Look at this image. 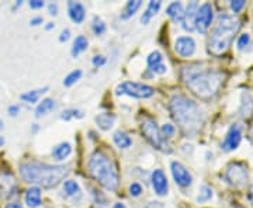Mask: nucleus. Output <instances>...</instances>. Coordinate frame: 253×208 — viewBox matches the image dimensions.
<instances>
[{
  "label": "nucleus",
  "instance_id": "bb28decb",
  "mask_svg": "<svg viewBox=\"0 0 253 208\" xmlns=\"http://www.w3.org/2000/svg\"><path fill=\"white\" fill-rule=\"evenodd\" d=\"M63 190H65V193L68 196L75 197V196H78L81 193V187H79V184L75 180H66L63 183Z\"/></svg>",
  "mask_w": 253,
  "mask_h": 208
},
{
  "label": "nucleus",
  "instance_id": "cd10ccee",
  "mask_svg": "<svg viewBox=\"0 0 253 208\" xmlns=\"http://www.w3.org/2000/svg\"><path fill=\"white\" fill-rule=\"evenodd\" d=\"M212 189L208 187V186H201L199 190V196H197V203L203 204V203H207L210 200L212 199Z\"/></svg>",
  "mask_w": 253,
  "mask_h": 208
},
{
  "label": "nucleus",
  "instance_id": "a18cd8bd",
  "mask_svg": "<svg viewBox=\"0 0 253 208\" xmlns=\"http://www.w3.org/2000/svg\"><path fill=\"white\" fill-rule=\"evenodd\" d=\"M249 200H251V203L253 204V186L251 187V190H249Z\"/></svg>",
  "mask_w": 253,
  "mask_h": 208
},
{
  "label": "nucleus",
  "instance_id": "f3484780",
  "mask_svg": "<svg viewBox=\"0 0 253 208\" xmlns=\"http://www.w3.org/2000/svg\"><path fill=\"white\" fill-rule=\"evenodd\" d=\"M166 14L172 18V21L174 23H183V18H184V7L180 1H173L168 6L166 9Z\"/></svg>",
  "mask_w": 253,
  "mask_h": 208
},
{
  "label": "nucleus",
  "instance_id": "f03ea898",
  "mask_svg": "<svg viewBox=\"0 0 253 208\" xmlns=\"http://www.w3.org/2000/svg\"><path fill=\"white\" fill-rule=\"evenodd\" d=\"M169 109L173 120L184 135L193 138L200 132L206 123V113L194 100L183 94H174L170 99Z\"/></svg>",
  "mask_w": 253,
  "mask_h": 208
},
{
  "label": "nucleus",
  "instance_id": "a211bd4d",
  "mask_svg": "<svg viewBox=\"0 0 253 208\" xmlns=\"http://www.w3.org/2000/svg\"><path fill=\"white\" fill-rule=\"evenodd\" d=\"M26 204L30 208H38L41 206V189L40 187H31L26 191Z\"/></svg>",
  "mask_w": 253,
  "mask_h": 208
},
{
  "label": "nucleus",
  "instance_id": "39448f33",
  "mask_svg": "<svg viewBox=\"0 0 253 208\" xmlns=\"http://www.w3.org/2000/svg\"><path fill=\"white\" fill-rule=\"evenodd\" d=\"M89 172L91 177L109 191L117 190L120 184V176H118L117 167L114 166L113 161L109 156L100 151L93 152L89 159Z\"/></svg>",
  "mask_w": 253,
  "mask_h": 208
},
{
  "label": "nucleus",
  "instance_id": "c9c22d12",
  "mask_svg": "<svg viewBox=\"0 0 253 208\" xmlns=\"http://www.w3.org/2000/svg\"><path fill=\"white\" fill-rule=\"evenodd\" d=\"M141 193H142V186H141L139 183H132V184L129 186V194H131L132 197L141 196Z\"/></svg>",
  "mask_w": 253,
  "mask_h": 208
},
{
  "label": "nucleus",
  "instance_id": "ea45409f",
  "mask_svg": "<svg viewBox=\"0 0 253 208\" xmlns=\"http://www.w3.org/2000/svg\"><path fill=\"white\" fill-rule=\"evenodd\" d=\"M30 7L31 9H41V7H44V1L42 0H31Z\"/></svg>",
  "mask_w": 253,
  "mask_h": 208
},
{
  "label": "nucleus",
  "instance_id": "7ed1b4c3",
  "mask_svg": "<svg viewBox=\"0 0 253 208\" xmlns=\"http://www.w3.org/2000/svg\"><path fill=\"white\" fill-rule=\"evenodd\" d=\"M21 177L30 184H37L45 189L58 186L68 176L69 167L65 165H46L40 162H27L20 165Z\"/></svg>",
  "mask_w": 253,
  "mask_h": 208
},
{
  "label": "nucleus",
  "instance_id": "c756f323",
  "mask_svg": "<svg viewBox=\"0 0 253 208\" xmlns=\"http://www.w3.org/2000/svg\"><path fill=\"white\" fill-rule=\"evenodd\" d=\"M82 78V71L81 69H76V71H73L71 72L65 79H63V86H66V87H69V86H72L75 84L76 82L79 81Z\"/></svg>",
  "mask_w": 253,
  "mask_h": 208
},
{
  "label": "nucleus",
  "instance_id": "4be33fe9",
  "mask_svg": "<svg viewBox=\"0 0 253 208\" xmlns=\"http://www.w3.org/2000/svg\"><path fill=\"white\" fill-rule=\"evenodd\" d=\"M55 100L54 99H44L38 106H37L36 109V117H42V116H46L48 113H51L52 110L55 109Z\"/></svg>",
  "mask_w": 253,
  "mask_h": 208
},
{
  "label": "nucleus",
  "instance_id": "a878e982",
  "mask_svg": "<svg viewBox=\"0 0 253 208\" xmlns=\"http://www.w3.org/2000/svg\"><path fill=\"white\" fill-rule=\"evenodd\" d=\"M141 4H142L141 0H129L126 4V9H124L123 14H121V18H123V20H126V18L132 17L136 11H138V9L141 7Z\"/></svg>",
  "mask_w": 253,
  "mask_h": 208
},
{
  "label": "nucleus",
  "instance_id": "423d86ee",
  "mask_svg": "<svg viewBox=\"0 0 253 208\" xmlns=\"http://www.w3.org/2000/svg\"><path fill=\"white\" fill-rule=\"evenodd\" d=\"M117 96H129L135 99H148L154 96V89L144 83H136V82H124L116 89Z\"/></svg>",
  "mask_w": 253,
  "mask_h": 208
},
{
  "label": "nucleus",
  "instance_id": "a19ab883",
  "mask_svg": "<svg viewBox=\"0 0 253 208\" xmlns=\"http://www.w3.org/2000/svg\"><path fill=\"white\" fill-rule=\"evenodd\" d=\"M48 10H49V14H51V16H56V14H58V4H56V3H51V4L48 6Z\"/></svg>",
  "mask_w": 253,
  "mask_h": 208
},
{
  "label": "nucleus",
  "instance_id": "f257e3e1",
  "mask_svg": "<svg viewBox=\"0 0 253 208\" xmlns=\"http://www.w3.org/2000/svg\"><path fill=\"white\" fill-rule=\"evenodd\" d=\"M181 79L194 96L201 100H211L221 90L225 75L214 68L194 64L181 69Z\"/></svg>",
  "mask_w": 253,
  "mask_h": 208
},
{
  "label": "nucleus",
  "instance_id": "4468645a",
  "mask_svg": "<svg viewBox=\"0 0 253 208\" xmlns=\"http://www.w3.org/2000/svg\"><path fill=\"white\" fill-rule=\"evenodd\" d=\"M200 3L199 1H190L187 4V9L184 10V18H183V28L186 31H194V18H196V13L199 10Z\"/></svg>",
  "mask_w": 253,
  "mask_h": 208
},
{
  "label": "nucleus",
  "instance_id": "2f4dec72",
  "mask_svg": "<svg viewBox=\"0 0 253 208\" xmlns=\"http://www.w3.org/2000/svg\"><path fill=\"white\" fill-rule=\"evenodd\" d=\"M162 61H163V56L159 51H154V52H151L149 56H148V59H146V62H148V66H149V68H152V66H155V65L162 64Z\"/></svg>",
  "mask_w": 253,
  "mask_h": 208
},
{
  "label": "nucleus",
  "instance_id": "6ab92c4d",
  "mask_svg": "<svg viewBox=\"0 0 253 208\" xmlns=\"http://www.w3.org/2000/svg\"><path fill=\"white\" fill-rule=\"evenodd\" d=\"M114 123H116V116L111 114V113H101V114H99V116L96 117V124H97L100 129H103V131H109V129H111L113 125H114Z\"/></svg>",
  "mask_w": 253,
  "mask_h": 208
},
{
  "label": "nucleus",
  "instance_id": "dca6fc26",
  "mask_svg": "<svg viewBox=\"0 0 253 208\" xmlns=\"http://www.w3.org/2000/svg\"><path fill=\"white\" fill-rule=\"evenodd\" d=\"M253 113V96L251 91H242L241 96V104H239V116L248 118L252 116Z\"/></svg>",
  "mask_w": 253,
  "mask_h": 208
},
{
  "label": "nucleus",
  "instance_id": "393cba45",
  "mask_svg": "<svg viewBox=\"0 0 253 208\" xmlns=\"http://www.w3.org/2000/svg\"><path fill=\"white\" fill-rule=\"evenodd\" d=\"M113 139H114V144L117 145L118 148H121V149H126V148H129L132 145L131 138L124 131H117L114 134V136H113Z\"/></svg>",
  "mask_w": 253,
  "mask_h": 208
},
{
  "label": "nucleus",
  "instance_id": "72a5a7b5",
  "mask_svg": "<svg viewBox=\"0 0 253 208\" xmlns=\"http://www.w3.org/2000/svg\"><path fill=\"white\" fill-rule=\"evenodd\" d=\"M176 132V128L172 124H165L162 128H161V134H162L163 138H170L173 136V134Z\"/></svg>",
  "mask_w": 253,
  "mask_h": 208
},
{
  "label": "nucleus",
  "instance_id": "79ce46f5",
  "mask_svg": "<svg viewBox=\"0 0 253 208\" xmlns=\"http://www.w3.org/2000/svg\"><path fill=\"white\" fill-rule=\"evenodd\" d=\"M7 111H9V114L11 117H16L18 114V111H20V107L18 106H10Z\"/></svg>",
  "mask_w": 253,
  "mask_h": 208
},
{
  "label": "nucleus",
  "instance_id": "9d476101",
  "mask_svg": "<svg viewBox=\"0 0 253 208\" xmlns=\"http://www.w3.org/2000/svg\"><path fill=\"white\" fill-rule=\"evenodd\" d=\"M241 141H242V127L239 124H234L228 129L225 138L221 144V149L224 152H232V151L238 149V146L241 145Z\"/></svg>",
  "mask_w": 253,
  "mask_h": 208
},
{
  "label": "nucleus",
  "instance_id": "f704fd0d",
  "mask_svg": "<svg viewBox=\"0 0 253 208\" xmlns=\"http://www.w3.org/2000/svg\"><path fill=\"white\" fill-rule=\"evenodd\" d=\"M245 0H232L231 3H229V6H231V9L234 13H239L241 10L245 7Z\"/></svg>",
  "mask_w": 253,
  "mask_h": 208
},
{
  "label": "nucleus",
  "instance_id": "9b49d317",
  "mask_svg": "<svg viewBox=\"0 0 253 208\" xmlns=\"http://www.w3.org/2000/svg\"><path fill=\"white\" fill-rule=\"evenodd\" d=\"M170 170H172L173 179H174L177 186H180L183 189L191 186V183H193V176L190 174L189 170H187L180 162L170 163Z\"/></svg>",
  "mask_w": 253,
  "mask_h": 208
},
{
  "label": "nucleus",
  "instance_id": "58836bf2",
  "mask_svg": "<svg viewBox=\"0 0 253 208\" xmlns=\"http://www.w3.org/2000/svg\"><path fill=\"white\" fill-rule=\"evenodd\" d=\"M69 38H71V31L68 28H65L62 33H61V36H59V41L61 42H66Z\"/></svg>",
  "mask_w": 253,
  "mask_h": 208
},
{
  "label": "nucleus",
  "instance_id": "4c0bfd02",
  "mask_svg": "<svg viewBox=\"0 0 253 208\" xmlns=\"http://www.w3.org/2000/svg\"><path fill=\"white\" fill-rule=\"evenodd\" d=\"M106 56H103V55H96L94 58H93V65L94 66H103V65L106 64Z\"/></svg>",
  "mask_w": 253,
  "mask_h": 208
},
{
  "label": "nucleus",
  "instance_id": "6e6552de",
  "mask_svg": "<svg viewBox=\"0 0 253 208\" xmlns=\"http://www.w3.org/2000/svg\"><path fill=\"white\" fill-rule=\"evenodd\" d=\"M212 20H214V9L211 3L200 4L194 18V30H197L200 34H206L212 24Z\"/></svg>",
  "mask_w": 253,
  "mask_h": 208
},
{
  "label": "nucleus",
  "instance_id": "aec40b11",
  "mask_svg": "<svg viewBox=\"0 0 253 208\" xmlns=\"http://www.w3.org/2000/svg\"><path fill=\"white\" fill-rule=\"evenodd\" d=\"M161 4H162L161 0H151L149 4H148V7L145 10V13L142 14V17H141V23H142V24H148V23L151 21V18L154 17L155 14L159 11Z\"/></svg>",
  "mask_w": 253,
  "mask_h": 208
},
{
  "label": "nucleus",
  "instance_id": "2eb2a0df",
  "mask_svg": "<svg viewBox=\"0 0 253 208\" xmlns=\"http://www.w3.org/2000/svg\"><path fill=\"white\" fill-rule=\"evenodd\" d=\"M68 13H69L71 20H72L73 23H76V24L83 23V20L86 17L84 6L82 3H79V1H69L68 3Z\"/></svg>",
  "mask_w": 253,
  "mask_h": 208
},
{
  "label": "nucleus",
  "instance_id": "b1692460",
  "mask_svg": "<svg viewBox=\"0 0 253 208\" xmlns=\"http://www.w3.org/2000/svg\"><path fill=\"white\" fill-rule=\"evenodd\" d=\"M87 38L84 36H79L76 37V40L73 41V46H72V55L76 58L78 55H81L82 52H84L87 49Z\"/></svg>",
  "mask_w": 253,
  "mask_h": 208
},
{
  "label": "nucleus",
  "instance_id": "de8ad7c7",
  "mask_svg": "<svg viewBox=\"0 0 253 208\" xmlns=\"http://www.w3.org/2000/svg\"><path fill=\"white\" fill-rule=\"evenodd\" d=\"M113 208H126L124 204H121V203H117V204H114V207Z\"/></svg>",
  "mask_w": 253,
  "mask_h": 208
},
{
  "label": "nucleus",
  "instance_id": "20e7f679",
  "mask_svg": "<svg viewBox=\"0 0 253 208\" xmlns=\"http://www.w3.org/2000/svg\"><path fill=\"white\" fill-rule=\"evenodd\" d=\"M241 27V21L228 13H221L217 18V24L212 28L208 38V48L212 54H222L231 46L234 37Z\"/></svg>",
  "mask_w": 253,
  "mask_h": 208
},
{
  "label": "nucleus",
  "instance_id": "09e8293b",
  "mask_svg": "<svg viewBox=\"0 0 253 208\" xmlns=\"http://www.w3.org/2000/svg\"><path fill=\"white\" fill-rule=\"evenodd\" d=\"M3 145H4V138L0 135V146H3Z\"/></svg>",
  "mask_w": 253,
  "mask_h": 208
},
{
  "label": "nucleus",
  "instance_id": "c85d7f7f",
  "mask_svg": "<svg viewBox=\"0 0 253 208\" xmlns=\"http://www.w3.org/2000/svg\"><path fill=\"white\" fill-rule=\"evenodd\" d=\"M91 30H93V33L96 36H103L106 33V24H104V21L100 17H97V16H94L93 20H91Z\"/></svg>",
  "mask_w": 253,
  "mask_h": 208
},
{
  "label": "nucleus",
  "instance_id": "473e14b6",
  "mask_svg": "<svg viewBox=\"0 0 253 208\" xmlns=\"http://www.w3.org/2000/svg\"><path fill=\"white\" fill-rule=\"evenodd\" d=\"M249 45H251V36H249L248 33L241 34V36L238 37L236 46H238V49H239V51H244L245 48H248Z\"/></svg>",
  "mask_w": 253,
  "mask_h": 208
},
{
  "label": "nucleus",
  "instance_id": "0eeeda50",
  "mask_svg": "<svg viewBox=\"0 0 253 208\" xmlns=\"http://www.w3.org/2000/svg\"><path fill=\"white\" fill-rule=\"evenodd\" d=\"M225 180L234 187H242L249 181V172L246 165L241 162H232L225 170Z\"/></svg>",
  "mask_w": 253,
  "mask_h": 208
},
{
  "label": "nucleus",
  "instance_id": "f8f14e48",
  "mask_svg": "<svg viewBox=\"0 0 253 208\" xmlns=\"http://www.w3.org/2000/svg\"><path fill=\"white\" fill-rule=\"evenodd\" d=\"M174 51L180 55L181 58L193 56L196 52V41L193 37H179L174 42Z\"/></svg>",
  "mask_w": 253,
  "mask_h": 208
},
{
  "label": "nucleus",
  "instance_id": "1a4fd4ad",
  "mask_svg": "<svg viewBox=\"0 0 253 208\" xmlns=\"http://www.w3.org/2000/svg\"><path fill=\"white\" fill-rule=\"evenodd\" d=\"M141 131L145 138L151 142V145H154L158 149H163V136L152 118H145L141 124Z\"/></svg>",
  "mask_w": 253,
  "mask_h": 208
},
{
  "label": "nucleus",
  "instance_id": "c03bdc74",
  "mask_svg": "<svg viewBox=\"0 0 253 208\" xmlns=\"http://www.w3.org/2000/svg\"><path fill=\"white\" fill-rule=\"evenodd\" d=\"M4 208H23V207H21V204H18V203H9V204H6V207Z\"/></svg>",
  "mask_w": 253,
  "mask_h": 208
},
{
  "label": "nucleus",
  "instance_id": "49530a36",
  "mask_svg": "<svg viewBox=\"0 0 253 208\" xmlns=\"http://www.w3.org/2000/svg\"><path fill=\"white\" fill-rule=\"evenodd\" d=\"M55 26H54V23H48V24H46V30H48V31H49V30H52V28H54Z\"/></svg>",
  "mask_w": 253,
  "mask_h": 208
},
{
  "label": "nucleus",
  "instance_id": "37998d69",
  "mask_svg": "<svg viewBox=\"0 0 253 208\" xmlns=\"http://www.w3.org/2000/svg\"><path fill=\"white\" fill-rule=\"evenodd\" d=\"M42 17H34V18H31V21H30V24L31 26H40V24H42Z\"/></svg>",
  "mask_w": 253,
  "mask_h": 208
},
{
  "label": "nucleus",
  "instance_id": "ddd939ff",
  "mask_svg": "<svg viewBox=\"0 0 253 208\" xmlns=\"http://www.w3.org/2000/svg\"><path fill=\"white\" fill-rule=\"evenodd\" d=\"M151 181H152V187H154L155 193L158 196H166L169 191V183H168V177L161 169H156L152 172L151 176Z\"/></svg>",
  "mask_w": 253,
  "mask_h": 208
},
{
  "label": "nucleus",
  "instance_id": "e433bc0d",
  "mask_svg": "<svg viewBox=\"0 0 253 208\" xmlns=\"http://www.w3.org/2000/svg\"><path fill=\"white\" fill-rule=\"evenodd\" d=\"M149 69H151L154 73H156V75H163V73H166V71H168L166 65H163V62L159 65H155V66L149 68Z\"/></svg>",
  "mask_w": 253,
  "mask_h": 208
},
{
  "label": "nucleus",
  "instance_id": "7c9ffc66",
  "mask_svg": "<svg viewBox=\"0 0 253 208\" xmlns=\"http://www.w3.org/2000/svg\"><path fill=\"white\" fill-rule=\"evenodd\" d=\"M61 118L65 120V121H69V120H72V118H83V111L78 109L65 110L62 114H61Z\"/></svg>",
  "mask_w": 253,
  "mask_h": 208
},
{
  "label": "nucleus",
  "instance_id": "5701e85b",
  "mask_svg": "<svg viewBox=\"0 0 253 208\" xmlns=\"http://www.w3.org/2000/svg\"><path fill=\"white\" fill-rule=\"evenodd\" d=\"M48 90V86H44V87H41V89H37V90H30L27 93H24V94H21L20 96V99L23 100V101H26V103H31V104H34L37 103L40 97Z\"/></svg>",
  "mask_w": 253,
  "mask_h": 208
},
{
  "label": "nucleus",
  "instance_id": "8fccbe9b",
  "mask_svg": "<svg viewBox=\"0 0 253 208\" xmlns=\"http://www.w3.org/2000/svg\"><path fill=\"white\" fill-rule=\"evenodd\" d=\"M0 129H3V121L0 120Z\"/></svg>",
  "mask_w": 253,
  "mask_h": 208
},
{
  "label": "nucleus",
  "instance_id": "412c9836",
  "mask_svg": "<svg viewBox=\"0 0 253 208\" xmlns=\"http://www.w3.org/2000/svg\"><path fill=\"white\" fill-rule=\"evenodd\" d=\"M71 154H72V145L69 142H62V144L56 145L52 149V156L56 161H63Z\"/></svg>",
  "mask_w": 253,
  "mask_h": 208
}]
</instances>
